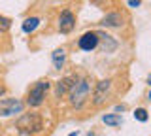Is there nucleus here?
<instances>
[{"label":"nucleus","mask_w":151,"mask_h":136,"mask_svg":"<svg viewBox=\"0 0 151 136\" xmlns=\"http://www.w3.org/2000/svg\"><path fill=\"white\" fill-rule=\"evenodd\" d=\"M47 89H49V81L47 79H42V81L34 83V85L30 87V91H28V96H27V104L30 108H38L44 104L45 100V93Z\"/></svg>","instance_id":"7ed1b4c3"},{"label":"nucleus","mask_w":151,"mask_h":136,"mask_svg":"<svg viewBox=\"0 0 151 136\" xmlns=\"http://www.w3.org/2000/svg\"><path fill=\"white\" fill-rule=\"evenodd\" d=\"M98 38L104 42V51H106V53H110V51H113L117 47V42L113 40V36L106 34V32H98Z\"/></svg>","instance_id":"9b49d317"},{"label":"nucleus","mask_w":151,"mask_h":136,"mask_svg":"<svg viewBox=\"0 0 151 136\" xmlns=\"http://www.w3.org/2000/svg\"><path fill=\"white\" fill-rule=\"evenodd\" d=\"M102 121L106 125H110V127H119V125H123L121 114H106V115L102 117Z\"/></svg>","instance_id":"ddd939ff"},{"label":"nucleus","mask_w":151,"mask_h":136,"mask_svg":"<svg viewBox=\"0 0 151 136\" xmlns=\"http://www.w3.org/2000/svg\"><path fill=\"white\" fill-rule=\"evenodd\" d=\"M110 89H111V79H100V81L94 85L93 91V104L94 106H100L106 102V96L110 95Z\"/></svg>","instance_id":"20e7f679"},{"label":"nucleus","mask_w":151,"mask_h":136,"mask_svg":"<svg viewBox=\"0 0 151 136\" xmlns=\"http://www.w3.org/2000/svg\"><path fill=\"white\" fill-rule=\"evenodd\" d=\"M89 93H91V81L87 78H81V79H76L72 89H70L68 96H70V104L74 108H81L87 100Z\"/></svg>","instance_id":"f257e3e1"},{"label":"nucleus","mask_w":151,"mask_h":136,"mask_svg":"<svg viewBox=\"0 0 151 136\" xmlns=\"http://www.w3.org/2000/svg\"><path fill=\"white\" fill-rule=\"evenodd\" d=\"M102 27H106V29H115V27H121L123 25V15L117 12H111L108 13V15H104V19L100 23Z\"/></svg>","instance_id":"1a4fd4ad"},{"label":"nucleus","mask_w":151,"mask_h":136,"mask_svg":"<svg viewBox=\"0 0 151 136\" xmlns=\"http://www.w3.org/2000/svg\"><path fill=\"white\" fill-rule=\"evenodd\" d=\"M38 27H40V17H28L23 21V32H27V34L34 32Z\"/></svg>","instance_id":"f8f14e48"},{"label":"nucleus","mask_w":151,"mask_h":136,"mask_svg":"<svg viewBox=\"0 0 151 136\" xmlns=\"http://www.w3.org/2000/svg\"><path fill=\"white\" fill-rule=\"evenodd\" d=\"M149 100H151V91H149Z\"/></svg>","instance_id":"aec40b11"},{"label":"nucleus","mask_w":151,"mask_h":136,"mask_svg":"<svg viewBox=\"0 0 151 136\" xmlns=\"http://www.w3.org/2000/svg\"><path fill=\"white\" fill-rule=\"evenodd\" d=\"M4 93H6V87H4V85H0V98L4 96Z\"/></svg>","instance_id":"f3484780"},{"label":"nucleus","mask_w":151,"mask_h":136,"mask_svg":"<svg viewBox=\"0 0 151 136\" xmlns=\"http://www.w3.org/2000/svg\"><path fill=\"white\" fill-rule=\"evenodd\" d=\"M51 60H53V68H57V70L63 68L64 66V60H66V51H64V47L55 49L53 55H51Z\"/></svg>","instance_id":"9d476101"},{"label":"nucleus","mask_w":151,"mask_h":136,"mask_svg":"<svg viewBox=\"0 0 151 136\" xmlns=\"http://www.w3.org/2000/svg\"><path fill=\"white\" fill-rule=\"evenodd\" d=\"M147 110H145V108H136L134 110V119L136 121H140V123H145V121H147Z\"/></svg>","instance_id":"4468645a"},{"label":"nucleus","mask_w":151,"mask_h":136,"mask_svg":"<svg viewBox=\"0 0 151 136\" xmlns=\"http://www.w3.org/2000/svg\"><path fill=\"white\" fill-rule=\"evenodd\" d=\"M127 4H129L130 8H138L140 4H142V0H129V2H127Z\"/></svg>","instance_id":"dca6fc26"},{"label":"nucleus","mask_w":151,"mask_h":136,"mask_svg":"<svg viewBox=\"0 0 151 136\" xmlns=\"http://www.w3.org/2000/svg\"><path fill=\"white\" fill-rule=\"evenodd\" d=\"M98 44H100V38H98V32H94V30L85 32L78 40V47L81 51H94L98 47Z\"/></svg>","instance_id":"423d86ee"},{"label":"nucleus","mask_w":151,"mask_h":136,"mask_svg":"<svg viewBox=\"0 0 151 136\" xmlns=\"http://www.w3.org/2000/svg\"><path fill=\"white\" fill-rule=\"evenodd\" d=\"M74 81H76V78H72V76H68V78H63V79H59V81L55 83V95L60 98V96H64L66 93H70V89H72Z\"/></svg>","instance_id":"6e6552de"},{"label":"nucleus","mask_w":151,"mask_h":136,"mask_svg":"<svg viewBox=\"0 0 151 136\" xmlns=\"http://www.w3.org/2000/svg\"><path fill=\"white\" fill-rule=\"evenodd\" d=\"M147 83H149V85H151V74H149V78H147Z\"/></svg>","instance_id":"6ab92c4d"},{"label":"nucleus","mask_w":151,"mask_h":136,"mask_svg":"<svg viewBox=\"0 0 151 136\" xmlns=\"http://www.w3.org/2000/svg\"><path fill=\"white\" fill-rule=\"evenodd\" d=\"M68 136H79V130H76V132H70Z\"/></svg>","instance_id":"a211bd4d"},{"label":"nucleus","mask_w":151,"mask_h":136,"mask_svg":"<svg viewBox=\"0 0 151 136\" xmlns=\"http://www.w3.org/2000/svg\"><path fill=\"white\" fill-rule=\"evenodd\" d=\"M9 27H12V19H8V17L0 15V32H6Z\"/></svg>","instance_id":"2eb2a0df"},{"label":"nucleus","mask_w":151,"mask_h":136,"mask_svg":"<svg viewBox=\"0 0 151 136\" xmlns=\"http://www.w3.org/2000/svg\"><path fill=\"white\" fill-rule=\"evenodd\" d=\"M74 27H76V15L70 10H63L59 15V30L63 34H68L74 30Z\"/></svg>","instance_id":"0eeeda50"},{"label":"nucleus","mask_w":151,"mask_h":136,"mask_svg":"<svg viewBox=\"0 0 151 136\" xmlns=\"http://www.w3.org/2000/svg\"><path fill=\"white\" fill-rule=\"evenodd\" d=\"M23 112V102L19 98H0V115H15Z\"/></svg>","instance_id":"39448f33"},{"label":"nucleus","mask_w":151,"mask_h":136,"mask_svg":"<svg viewBox=\"0 0 151 136\" xmlns=\"http://www.w3.org/2000/svg\"><path fill=\"white\" fill-rule=\"evenodd\" d=\"M15 125L25 134H38L44 130V119H42L40 114H23Z\"/></svg>","instance_id":"f03ea898"}]
</instances>
